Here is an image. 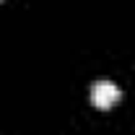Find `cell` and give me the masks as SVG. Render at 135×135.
Masks as SVG:
<instances>
[{"mask_svg":"<svg viewBox=\"0 0 135 135\" xmlns=\"http://www.w3.org/2000/svg\"><path fill=\"white\" fill-rule=\"evenodd\" d=\"M119 96L122 94H119V88L112 81H96L91 86V104L96 109H112L119 101Z\"/></svg>","mask_w":135,"mask_h":135,"instance_id":"obj_1","label":"cell"}]
</instances>
